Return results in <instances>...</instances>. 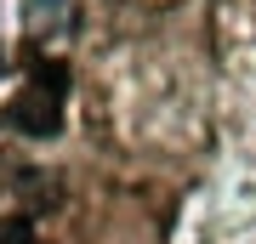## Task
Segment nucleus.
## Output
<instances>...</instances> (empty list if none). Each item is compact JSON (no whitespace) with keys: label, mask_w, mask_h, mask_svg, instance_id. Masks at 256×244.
<instances>
[{"label":"nucleus","mask_w":256,"mask_h":244,"mask_svg":"<svg viewBox=\"0 0 256 244\" xmlns=\"http://www.w3.org/2000/svg\"><path fill=\"white\" fill-rule=\"evenodd\" d=\"M6 125L34 136V142H46V136H57V125H63V97L28 85V91H18V97L6 102Z\"/></svg>","instance_id":"1"},{"label":"nucleus","mask_w":256,"mask_h":244,"mask_svg":"<svg viewBox=\"0 0 256 244\" xmlns=\"http://www.w3.org/2000/svg\"><path fill=\"white\" fill-rule=\"evenodd\" d=\"M0 244H40L28 216H0Z\"/></svg>","instance_id":"2"},{"label":"nucleus","mask_w":256,"mask_h":244,"mask_svg":"<svg viewBox=\"0 0 256 244\" xmlns=\"http://www.w3.org/2000/svg\"><path fill=\"white\" fill-rule=\"evenodd\" d=\"M34 85L52 91V97H68V68H63V63H40V68H34Z\"/></svg>","instance_id":"3"}]
</instances>
